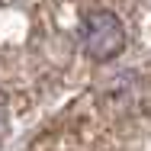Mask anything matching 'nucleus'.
<instances>
[{"instance_id":"nucleus-1","label":"nucleus","mask_w":151,"mask_h":151,"mask_svg":"<svg viewBox=\"0 0 151 151\" xmlns=\"http://www.w3.org/2000/svg\"><path fill=\"white\" fill-rule=\"evenodd\" d=\"M125 48V29L113 10H93L84 19V52L93 61H109Z\"/></svg>"}]
</instances>
